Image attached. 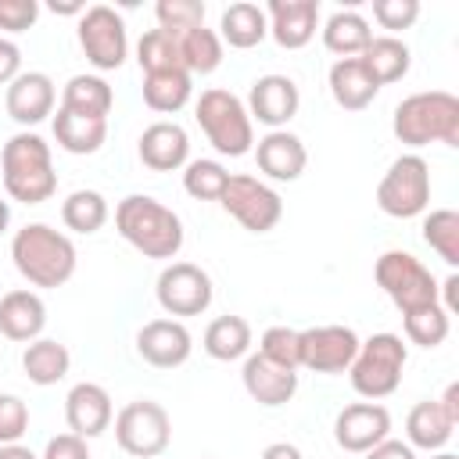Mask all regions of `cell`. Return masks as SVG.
Instances as JSON below:
<instances>
[{"label":"cell","mask_w":459,"mask_h":459,"mask_svg":"<svg viewBox=\"0 0 459 459\" xmlns=\"http://www.w3.org/2000/svg\"><path fill=\"white\" fill-rule=\"evenodd\" d=\"M43 326H47V305L36 290L18 287L0 298V337L29 344L43 333Z\"/></svg>","instance_id":"23"},{"label":"cell","mask_w":459,"mask_h":459,"mask_svg":"<svg viewBox=\"0 0 459 459\" xmlns=\"http://www.w3.org/2000/svg\"><path fill=\"white\" fill-rule=\"evenodd\" d=\"M391 133L405 147H459V97L448 90L409 93L405 100H398L391 115Z\"/></svg>","instance_id":"2"},{"label":"cell","mask_w":459,"mask_h":459,"mask_svg":"<svg viewBox=\"0 0 459 459\" xmlns=\"http://www.w3.org/2000/svg\"><path fill=\"white\" fill-rule=\"evenodd\" d=\"M437 405H441V409H445V416L459 427V380H452V384L445 387V394L437 398Z\"/></svg>","instance_id":"48"},{"label":"cell","mask_w":459,"mask_h":459,"mask_svg":"<svg viewBox=\"0 0 459 459\" xmlns=\"http://www.w3.org/2000/svg\"><path fill=\"white\" fill-rule=\"evenodd\" d=\"M359 61L366 65V72L373 75L377 86H387V82H398L409 75L412 54L398 36H373L369 47L359 54Z\"/></svg>","instance_id":"30"},{"label":"cell","mask_w":459,"mask_h":459,"mask_svg":"<svg viewBox=\"0 0 459 459\" xmlns=\"http://www.w3.org/2000/svg\"><path fill=\"white\" fill-rule=\"evenodd\" d=\"M430 204V165L420 154H402L391 161L377 183V208L391 219H416Z\"/></svg>","instance_id":"8"},{"label":"cell","mask_w":459,"mask_h":459,"mask_svg":"<svg viewBox=\"0 0 459 459\" xmlns=\"http://www.w3.org/2000/svg\"><path fill=\"white\" fill-rule=\"evenodd\" d=\"M0 459H39L32 448H25L22 441H14V445H0Z\"/></svg>","instance_id":"52"},{"label":"cell","mask_w":459,"mask_h":459,"mask_svg":"<svg viewBox=\"0 0 459 459\" xmlns=\"http://www.w3.org/2000/svg\"><path fill=\"white\" fill-rule=\"evenodd\" d=\"M54 79L47 72H22L14 82H7V115L18 126H39L47 115H54Z\"/></svg>","instance_id":"19"},{"label":"cell","mask_w":459,"mask_h":459,"mask_svg":"<svg viewBox=\"0 0 459 459\" xmlns=\"http://www.w3.org/2000/svg\"><path fill=\"white\" fill-rule=\"evenodd\" d=\"M219 204L251 233H269L283 219V197L269 183H262L247 172L226 179V190H222Z\"/></svg>","instance_id":"11"},{"label":"cell","mask_w":459,"mask_h":459,"mask_svg":"<svg viewBox=\"0 0 459 459\" xmlns=\"http://www.w3.org/2000/svg\"><path fill=\"white\" fill-rule=\"evenodd\" d=\"M50 11L54 14H75V18H82L86 4L82 0H50Z\"/></svg>","instance_id":"51"},{"label":"cell","mask_w":459,"mask_h":459,"mask_svg":"<svg viewBox=\"0 0 459 459\" xmlns=\"http://www.w3.org/2000/svg\"><path fill=\"white\" fill-rule=\"evenodd\" d=\"M201 348L215 362L247 359V351H251V323L244 316H219V319L208 323V330L201 337Z\"/></svg>","instance_id":"27"},{"label":"cell","mask_w":459,"mask_h":459,"mask_svg":"<svg viewBox=\"0 0 459 459\" xmlns=\"http://www.w3.org/2000/svg\"><path fill=\"white\" fill-rule=\"evenodd\" d=\"M154 298H158V305L172 319H186V316L208 312V305L215 298V287H212V276L201 265H194V262H169L158 273Z\"/></svg>","instance_id":"12"},{"label":"cell","mask_w":459,"mask_h":459,"mask_svg":"<svg viewBox=\"0 0 459 459\" xmlns=\"http://www.w3.org/2000/svg\"><path fill=\"white\" fill-rule=\"evenodd\" d=\"M373 39L369 22L359 11H333L323 25V47L337 57H359Z\"/></svg>","instance_id":"31"},{"label":"cell","mask_w":459,"mask_h":459,"mask_svg":"<svg viewBox=\"0 0 459 459\" xmlns=\"http://www.w3.org/2000/svg\"><path fill=\"white\" fill-rule=\"evenodd\" d=\"M402 330H405V341H409V344L437 348V344H445V337H448V330H452V319H448V312H445L441 301H437V305L405 312V316H402Z\"/></svg>","instance_id":"38"},{"label":"cell","mask_w":459,"mask_h":459,"mask_svg":"<svg viewBox=\"0 0 459 459\" xmlns=\"http://www.w3.org/2000/svg\"><path fill=\"white\" fill-rule=\"evenodd\" d=\"M405 359H409V344L398 333L384 330V333H373L369 341H359V351L348 366V380L355 394H362L366 402H380L394 394L402 384Z\"/></svg>","instance_id":"5"},{"label":"cell","mask_w":459,"mask_h":459,"mask_svg":"<svg viewBox=\"0 0 459 459\" xmlns=\"http://www.w3.org/2000/svg\"><path fill=\"white\" fill-rule=\"evenodd\" d=\"M244 108H247L251 122H262L269 129H283L298 115V108H301V90H298V82L290 75L269 72V75L251 82Z\"/></svg>","instance_id":"14"},{"label":"cell","mask_w":459,"mask_h":459,"mask_svg":"<svg viewBox=\"0 0 459 459\" xmlns=\"http://www.w3.org/2000/svg\"><path fill=\"white\" fill-rule=\"evenodd\" d=\"M118 237L136 247L143 258H176L183 247V222L179 215L151 194H129L115 208Z\"/></svg>","instance_id":"1"},{"label":"cell","mask_w":459,"mask_h":459,"mask_svg":"<svg viewBox=\"0 0 459 459\" xmlns=\"http://www.w3.org/2000/svg\"><path fill=\"white\" fill-rule=\"evenodd\" d=\"M22 75V50L14 39H0V86L14 82Z\"/></svg>","instance_id":"46"},{"label":"cell","mask_w":459,"mask_h":459,"mask_svg":"<svg viewBox=\"0 0 459 459\" xmlns=\"http://www.w3.org/2000/svg\"><path fill=\"white\" fill-rule=\"evenodd\" d=\"M115 441L126 455L133 459H154L169 448L172 441V420L161 402L136 398L118 409L115 416Z\"/></svg>","instance_id":"9"},{"label":"cell","mask_w":459,"mask_h":459,"mask_svg":"<svg viewBox=\"0 0 459 459\" xmlns=\"http://www.w3.org/2000/svg\"><path fill=\"white\" fill-rule=\"evenodd\" d=\"M423 240L445 265H459V212L455 208H434L423 215Z\"/></svg>","instance_id":"37"},{"label":"cell","mask_w":459,"mask_h":459,"mask_svg":"<svg viewBox=\"0 0 459 459\" xmlns=\"http://www.w3.org/2000/svg\"><path fill=\"white\" fill-rule=\"evenodd\" d=\"M179 54H183V68L190 75H208L222 65V39L215 29L201 25L179 36Z\"/></svg>","instance_id":"35"},{"label":"cell","mask_w":459,"mask_h":459,"mask_svg":"<svg viewBox=\"0 0 459 459\" xmlns=\"http://www.w3.org/2000/svg\"><path fill=\"white\" fill-rule=\"evenodd\" d=\"M194 118H197L201 133L208 136V143L226 158H240L255 143V122H251L244 100L230 90H219V86L204 90L197 97Z\"/></svg>","instance_id":"6"},{"label":"cell","mask_w":459,"mask_h":459,"mask_svg":"<svg viewBox=\"0 0 459 459\" xmlns=\"http://www.w3.org/2000/svg\"><path fill=\"white\" fill-rule=\"evenodd\" d=\"M7 226H11V204H7L4 197H0V233H4Z\"/></svg>","instance_id":"53"},{"label":"cell","mask_w":459,"mask_h":459,"mask_svg":"<svg viewBox=\"0 0 459 459\" xmlns=\"http://www.w3.org/2000/svg\"><path fill=\"white\" fill-rule=\"evenodd\" d=\"M373 280L402 316L441 301L434 273L409 251H384L373 265Z\"/></svg>","instance_id":"7"},{"label":"cell","mask_w":459,"mask_h":459,"mask_svg":"<svg viewBox=\"0 0 459 459\" xmlns=\"http://www.w3.org/2000/svg\"><path fill=\"white\" fill-rule=\"evenodd\" d=\"M258 355L283 366V369H301L298 366V330L290 326H269L262 337H258Z\"/></svg>","instance_id":"41"},{"label":"cell","mask_w":459,"mask_h":459,"mask_svg":"<svg viewBox=\"0 0 459 459\" xmlns=\"http://www.w3.org/2000/svg\"><path fill=\"white\" fill-rule=\"evenodd\" d=\"M380 86L373 82V75L366 72V65L359 57H337L330 65V97L337 100V108L344 111H362L377 100Z\"/></svg>","instance_id":"24"},{"label":"cell","mask_w":459,"mask_h":459,"mask_svg":"<svg viewBox=\"0 0 459 459\" xmlns=\"http://www.w3.org/2000/svg\"><path fill=\"white\" fill-rule=\"evenodd\" d=\"M204 459H215V455H204Z\"/></svg>","instance_id":"55"},{"label":"cell","mask_w":459,"mask_h":459,"mask_svg":"<svg viewBox=\"0 0 459 459\" xmlns=\"http://www.w3.org/2000/svg\"><path fill=\"white\" fill-rule=\"evenodd\" d=\"M430 459H459V455H452V452H434Z\"/></svg>","instance_id":"54"},{"label":"cell","mask_w":459,"mask_h":459,"mask_svg":"<svg viewBox=\"0 0 459 459\" xmlns=\"http://www.w3.org/2000/svg\"><path fill=\"white\" fill-rule=\"evenodd\" d=\"M154 18H158L161 32L179 39L183 32L204 25V4L201 0H158L154 4Z\"/></svg>","instance_id":"40"},{"label":"cell","mask_w":459,"mask_h":459,"mask_svg":"<svg viewBox=\"0 0 459 459\" xmlns=\"http://www.w3.org/2000/svg\"><path fill=\"white\" fill-rule=\"evenodd\" d=\"M39 18L36 0H0V29L4 32H25Z\"/></svg>","instance_id":"44"},{"label":"cell","mask_w":459,"mask_h":459,"mask_svg":"<svg viewBox=\"0 0 459 459\" xmlns=\"http://www.w3.org/2000/svg\"><path fill=\"white\" fill-rule=\"evenodd\" d=\"M0 176L7 197L22 204H43L57 190V172L50 158V143L36 133H14L0 151Z\"/></svg>","instance_id":"4"},{"label":"cell","mask_w":459,"mask_h":459,"mask_svg":"<svg viewBox=\"0 0 459 459\" xmlns=\"http://www.w3.org/2000/svg\"><path fill=\"white\" fill-rule=\"evenodd\" d=\"M136 61L143 68V75H158V72H179L183 68V54H179V39L161 32V29H147L136 43ZM186 72V68H183Z\"/></svg>","instance_id":"36"},{"label":"cell","mask_w":459,"mask_h":459,"mask_svg":"<svg viewBox=\"0 0 459 459\" xmlns=\"http://www.w3.org/2000/svg\"><path fill=\"white\" fill-rule=\"evenodd\" d=\"M11 262L32 287H65L75 273L79 255L61 230L29 222L11 237Z\"/></svg>","instance_id":"3"},{"label":"cell","mask_w":459,"mask_h":459,"mask_svg":"<svg viewBox=\"0 0 459 459\" xmlns=\"http://www.w3.org/2000/svg\"><path fill=\"white\" fill-rule=\"evenodd\" d=\"M455 434V423L445 416V409L437 405V398L416 402L405 416V445L409 448H423V452H441Z\"/></svg>","instance_id":"25"},{"label":"cell","mask_w":459,"mask_h":459,"mask_svg":"<svg viewBox=\"0 0 459 459\" xmlns=\"http://www.w3.org/2000/svg\"><path fill=\"white\" fill-rule=\"evenodd\" d=\"M194 93V75L190 72H158V75H143V104L158 115H176L179 108H186Z\"/></svg>","instance_id":"33"},{"label":"cell","mask_w":459,"mask_h":459,"mask_svg":"<svg viewBox=\"0 0 459 459\" xmlns=\"http://www.w3.org/2000/svg\"><path fill=\"white\" fill-rule=\"evenodd\" d=\"M269 36L283 50H301L312 43L316 25H319V0H269L265 7Z\"/></svg>","instance_id":"18"},{"label":"cell","mask_w":459,"mask_h":459,"mask_svg":"<svg viewBox=\"0 0 459 459\" xmlns=\"http://www.w3.org/2000/svg\"><path fill=\"white\" fill-rule=\"evenodd\" d=\"M373 18L380 29H387V36L412 29L420 18V0H373Z\"/></svg>","instance_id":"42"},{"label":"cell","mask_w":459,"mask_h":459,"mask_svg":"<svg viewBox=\"0 0 459 459\" xmlns=\"http://www.w3.org/2000/svg\"><path fill=\"white\" fill-rule=\"evenodd\" d=\"M115 420V409H111V394L100 387V384H75L68 394H65V423H68V434L90 441V437H100Z\"/></svg>","instance_id":"17"},{"label":"cell","mask_w":459,"mask_h":459,"mask_svg":"<svg viewBox=\"0 0 459 459\" xmlns=\"http://www.w3.org/2000/svg\"><path fill=\"white\" fill-rule=\"evenodd\" d=\"M359 351V333L341 323L298 330V366L312 373H348Z\"/></svg>","instance_id":"13"},{"label":"cell","mask_w":459,"mask_h":459,"mask_svg":"<svg viewBox=\"0 0 459 459\" xmlns=\"http://www.w3.org/2000/svg\"><path fill=\"white\" fill-rule=\"evenodd\" d=\"M39 459H90V448L75 434H57V437L47 441V448H43Z\"/></svg>","instance_id":"45"},{"label":"cell","mask_w":459,"mask_h":459,"mask_svg":"<svg viewBox=\"0 0 459 459\" xmlns=\"http://www.w3.org/2000/svg\"><path fill=\"white\" fill-rule=\"evenodd\" d=\"M29 430V405L18 394L0 391V445L22 441Z\"/></svg>","instance_id":"43"},{"label":"cell","mask_w":459,"mask_h":459,"mask_svg":"<svg viewBox=\"0 0 459 459\" xmlns=\"http://www.w3.org/2000/svg\"><path fill=\"white\" fill-rule=\"evenodd\" d=\"M54 140L68 154H97L108 140V118H86L57 108L54 115Z\"/></svg>","instance_id":"28"},{"label":"cell","mask_w":459,"mask_h":459,"mask_svg":"<svg viewBox=\"0 0 459 459\" xmlns=\"http://www.w3.org/2000/svg\"><path fill=\"white\" fill-rule=\"evenodd\" d=\"M226 179L230 172L212 158H194L183 165V190L197 201H219L226 190Z\"/></svg>","instance_id":"39"},{"label":"cell","mask_w":459,"mask_h":459,"mask_svg":"<svg viewBox=\"0 0 459 459\" xmlns=\"http://www.w3.org/2000/svg\"><path fill=\"white\" fill-rule=\"evenodd\" d=\"M255 161H258V172H265L269 179L294 183L308 165V151H305L301 136H294L287 129H269L255 143Z\"/></svg>","instance_id":"21"},{"label":"cell","mask_w":459,"mask_h":459,"mask_svg":"<svg viewBox=\"0 0 459 459\" xmlns=\"http://www.w3.org/2000/svg\"><path fill=\"white\" fill-rule=\"evenodd\" d=\"M108 215H111V208L100 190H72L61 201V222L72 233H97L108 222Z\"/></svg>","instance_id":"34"},{"label":"cell","mask_w":459,"mask_h":459,"mask_svg":"<svg viewBox=\"0 0 459 459\" xmlns=\"http://www.w3.org/2000/svg\"><path fill=\"white\" fill-rule=\"evenodd\" d=\"M111 104H115V93L100 75H72L61 90V108L72 111V115L108 118Z\"/></svg>","instance_id":"32"},{"label":"cell","mask_w":459,"mask_h":459,"mask_svg":"<svg viewBox=\"0 0 459 459\" xmlns=\"http://www.w3.org/2000/svg\"><path fill=\"white\" fill-rule=\"evenodd\" d=\"M68 366H72V355H68V348H65L61 341H54V337H36V341H29L25 351H22V369H25V377H29L36 387H50V384L65 380V377H68Z\"/></svg>","instance_id":"29"},{"label":"cell","mask_w":459,"mask_h":459,"mask_svg":"<svg viewBox=\"0 0 459 459\" xmlns=\"http://www.w3.org/2000/svg\"><path fill=\"white\" fill-rule=\"evenodd\" d=\"M437 294H445V305H441V308H445V312L452 316V312L459 308V276L452 273V276H448L445 283H437Z\"/></svg>","instance_id":"49"},{"label":"cell","mask_w":459,"mask_h":459,"mask_svg":"<svg viewBox=\"0 0 459 459\" xmlns=\"http://www.w3.org/2000/svg\"><path fill=\"white\" fill-rule=\"evenodd\" d=\"M79 47L93 68H100V72L122 68L126 54H129V36H126L122 14L108 4L86 7L79 18Z\"/></svg>","instance_id":"10"},{"label":"cell","mask_w":459,"mask_h":459,"mask_svg":"<svg viewBox=\"0 0 459 459\" xmlns=\"http://www.w3.org/2000/svg\"><path fill=\"white\" fill-rule=\"evenodd\" d=\"M391 434V412L380 402H351L337 412L333 420V437L344 452H369L373 445H380Z\"/></svg>","instance_id":"15"},{"label":"cell","mask_w":459,"mask_h":459,"mask_svg":"<svg viewBox=\"0 0 459 459\" xmlns=\"http://www.w3.org/2000/svg\"><path fill=\"white\" fill-rule=\"evenodd\" d=\"M262 459H305V455H301V448L290 445V441H273V445H265Z\"/></svg>","instance_id":"50"},{"label":"cell","mask_w":459,"mask_h":459,"mask_svg":"<svg viewBox=\"0 0 459 459\" xmlns=\"http://www.w3.org/2000/svg\"><path fill=\"white\" fill-rule=\"evenodd\" d=\"M136 351L154 369H176L190 359L194 337L179 319H151L136 333Z\"/></svg>","instance_id":"16"},{"label":"cell","mask_w":459,"mask_h":459,"mask_svg":"<svg viewBox=\"0 0 459 459\" xmlns=\"http://www.w3.org/2000/svg\"><path fill=\"white\" fill-rule=\"evenodd\" d=\"M366 459H416V448H409L405 441H394V437H384L380 445H373L369 452H362Z\"/></svg>","instance_id":"47"},{"label":"cell","mask_w":459,"mask_h":459,"mask_svg":"<svg viewBox=\"0 0 459 459\" xmlns=\"http://www.w3.org/2000/svg\"><path fill=\"white\" fill-rule=\"evenodd\" d=\"M136 151L151 172H176L190 161V136L179 122H151L140 133Z\"/></svg>","instance_id":"20"},{"label":"cell","mask_w":459,"mask_h":459,"mask_svg":"<svg viewBox=\"0 0 459 459\" xmlns=\"http://www.w3.org/2000/svg\"><path fill=\"white\" fill-rule=\"evenodd\" d=\"M240 380H244V391L265 405V409H276V405H287L298 391V369H283L269 359H262L258 351L244 359V369H240Z\"/></svg>","instance_id":"22"},{"label":"cell","mask_w":459,"mask_h":459,"mask_svg":"<svg viewBox=\"0 0 459 459\" xmlns=\"http://www.w3.org/2000/svg\"><path fill=\"white\" fill-rule=\"evenodd\" d=\"M269 36V22H265V11L251 0H237L222 11L219 18V39L237 47V50H251L258 47L262 39Z\"/></svg>","instance_id":"26"}]
</instances>
